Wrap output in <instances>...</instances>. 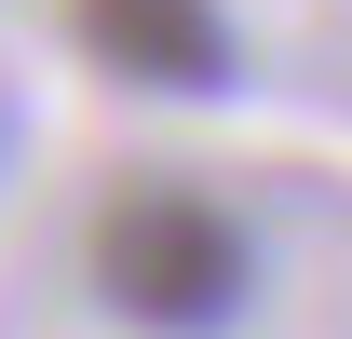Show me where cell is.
<instances>
[{"instance_id": "2", "label": "cell", "mask_w": 352, "mask_h": 339, "mask_svg": "<svg viewBox=\"0 0 352 339\" xmlns=\"http://www.w3.org/2000/svg\"><path fill=\"white\" fill-rule=\"evenodd\" d=\"M68 41L149 95H230V68H244L217 0H68Z\"/></svg>"}, {"instance_id": "1", "label": "cell", "mask_w": 352, "mask_h": 339, "mask_svg": "<svg viewBox=\"0 0 352 339\" xmlns=\"http://www.w3.org/2000/svg\"><path fill=\"white\" fill-rule=\"evenodd\" d=\"M258 285V245H244V217L204 204V190H176V176H135L95 204V298L149 339H204L244 312Z\"/></svg>"}]
</instances>
